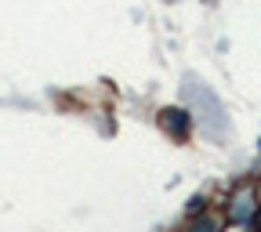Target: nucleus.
Masks as SVG:
<instances>
[{
    "label": "nucleus",
    "mask_w": 261,
    "mask_h": 232,
    "mask_svg": "<svg viewBox=\"0 0 261 232\" xmlns=\"http://www.w3.org/2000/svg\"><path fill=\"white\" fill-rule=\"evenodd\" d=\"M160 127L167 131L174 142H189V131H192V116L185 109H163L160 113Z\"/></svg>",
    "instance_id": "nucleus-2"
},
{
    "label": "nucleus",
    "mask_w": 261,
    "mask_h": 232,
    "mask_svg": "<svg viewBox=\"0 0 261 232\" xmlns=\"http://www.w3.org/2000/svg\"><path fill=\"white\" fill-rule=\"evenodd\" d=\"M203 203H207L203 196H192V200H189V211H192V214H196V211H203Z\"/></svg>",
    "instance_id": "nucleus-5"
},
{
    "label": "nucleus",
    "mask_w": 261,
    "mask_h": 232,
    "mask_svg": "<svg viewBox=\"0 0 261 232\" xmlns=\"http://www.w3.org/2000/svg\"><path fill=\"white\" fill-rule=\"evenodd\" d=\"M257 218V203L250 200V196H240V200L232 203V211H228V221H236V225H247Z\"/></svg>",
    "instance_id": "nucleus-3"
},
{
    "label": "nucleus",
    "mask_w": 261,
    "mask_h": 232,
    "mask_svg": "<svg viewBox=\"0 0 261 232\" xmlns=\"http://www.w3.org/2000/svg\"><path fill=\"white\" fill-rule=\"evenodd\" d=\"M254 228H257V232H261V218H254Z\"/></svg>",
    "instance_id": "nucleus-6"
},
{
    "label": "nucleus",
    "mask_w": 261,
    "mask_h": 232,
    "mask_svg": "<svg viewBox=\"0 0 261 232\" xmlns=\"http://www.w3.org/2000/svg\"><path fill=\"white\" fill-rule=\"evenodd\" d=\"M257 203H261V189H257Z\"/></svg>",
    "instance_id": "nucleus-7"
},
{
    "label": "nucleus",
    "mask_w": 261,
    "mask_h": 232,
    "mask_svg": "<svg viewBox=\"0 0 261 232\" xmlns=\"http://www.w3.org/2000/svg\"><path fill=\"white\" fill-rule=\"evenodd\" d=\"M185 98L192 102V109L200 113V131H203L207 138L221 142V138L228 135V116H225V109H221V102H218V94H214L203 80L185 76Z\"/></svg>",
    "instance_id": "nucleus-1"
},
{
    "label": "nucleus",
    "mask_w": 261,
    "mask_h": 232,
    "mask_svg": "<svg viewBox=\"0 0 261 232\" xmlns=\"http://www.w3.org/2000/svg\"><path fill=\"white\" fill-rule=\"evenodd\" d=\"M185 232H218V221L214 218H200V221H192Z\"/></svg>",
    "instance_id": "nucleus-4"
}]
</instances>
